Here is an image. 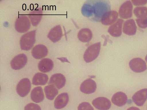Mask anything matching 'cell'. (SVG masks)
<instances>
[{"instance_id":"cell-1","label":"cell","mask_w":147,"mask_h":110,"mask_svg":"<svg viewBox=\"0 0 147 110\" xmlns=\"http://www.w3.org/2000/svg\"><path fill=\"white\" fill-rule=\"evenodd\" d=\"M36 30L29 32L24 34L20 40V45L22 50L28 51L33 46L35 42Z\"/></svg>"},{"instance_id":"cell-2","label":"cell","mask_w":147,"mask_h":110,"mask_svg":"<svg viewBox=\"0 0 147 110\" xmlns=\"http://www.w3.org/2000/svg\"><path fill=\"white\" fill-rule=\"evenodd\" d=\"M101 44L97 42L90 46L85 51L83 56L84 61L89 63L95 60L99 54Z\"/></svg>"},{"instance_id":"cell-3","label":"cell","mask_w":147,"mask_h":110,"mask_svg":"<svg viewBox=\"0 0 147 110\" xmlns=\"http://www.w3.org/2000/svg\"><path fill=\"white\" fill-rule=\"evenodd\" d=\"M31 23L28 17L25 15H21L16 19L15 22V28L18 32H26L30 29Z\"/></svg>"},{"instance_id":"cell-4","label":"cell","mask_w":147,"mask_h":110,"mask_svg":"<svg viewBox=\"0 0 147 110\" xmlns=\"http://www.w3.org/2000/svg\"><path fill=\"white\" fill-rule=\"evenodd\" d=\"M31 88V83L29 79L27 78L22 79L18 83L16 91L18 95L21 97L26 96L29 93Z\"/></svg>"},{"instance_id":"cell-5","label":"cell","mask_w":147,"mask_h":110,"mask_svg":"<svg viewBox=\"0 0 147 110\" xmlns=\"http://www.w3.org/2000/svg\"><path fill=\"white\" fill-rule=\"evenodd\" d=\"M130 68L134 72L140 73L147 69V66L145 61L139 58H134L131 60L129 63Z\"/></svg>"},{"instance_id":"cell-6","label":"cell","mask_w":147,"mask_h":110,"mask_svg":"<svg viewBox=\"0 0 147 110\" xmlns=\"http://www.w3.org/2000/svg\"><path fill=\"white\" fill-rule=\"evenodd\" d=\"M133 5L130 1H127L123 3L119 10V14L122 18L127 19L132 16Z\"/></svg>"},{"instance_id":"cell-7","label":"cell","mask_w":147,"mask_h":110,"mask_svg":"<svg viewBox=\"0 0 147 110\" xmlns=\"http://www.w3.org/2000/svg\"><path fill=\"white\" fill-rule=\"evenodd\" d=\"M27 62L26 56L24 54H21L14 57L10 62L12 68L18 70L22 68Z\"/></svg>"},{"instance_id":"cell-8","label":"cell","mask_w":147,"mask_h":110,"mask_svg":"<svg viewBox=\"0 0 147 110\" xmlns=\"http://www.w3.org/2000/svg\"><path fill=\"white\" fill-rule=\"evenodd\" d=\"M92 104L95 107L99 110H108L111 106L110 100L103 97L95 98L92 101Z\"/></svg>"},{"instance_id":"cell-9","label":"cell","mask_w":147,"mask_h":110,"mask_svg":"<svg viewBox=\"0 0 147 110\" xmlns=\"http://www.w3.org/2000/svg\"><path fill=\"white\" fill-rule=\"evenodd\" d=\"M96 88V82L93 80L89 78L84 81L81 84L80 89L82 93L90 94L94 93Z\"/></svg>"},{"instance_id":"cell-10","label":"cell","mask_w":147,"mask_h":110,"mask_svg":"<svg viewBox=\"0 0 147 110\" xmlns=\"http://www.w3.org/2000/svg\"><path fill=\"white\" fill-rule=\"evenodd\" d=\"M66 80L64 75L61 73H56L51 76L48 84L54 85L57 89H59L65 86Z\"/></svg>"},{"instance_id":"cell-11","label":"cell","mask_w":147,"mask_h":110,"mask_svg":"<svg viewBox=\"0 0 147 110\" xmlns=\"http://www.w3.org/2000/svg\"><path fill=\"white\" fill-rule=\"evenodd\" d=\"M133 101L137 106H142L147 99V88L140 90L132 97Z\"/></svg>"},{"instance_id":"cell-12","label":"cell","mask_w":147,"mask_h":110,"mask_svg":"<svg viewBox=\"0 0 147 110\" xmlns=\"http://www.w3.org/2000/svg\"><path fill=\"white\" fill-rule=\"evenodd\" d=\"M124 20L119 18L117 21L111 25L108 30V33L112 36L118 37L120 36L122 33V29Z\"/></svg>"},{"instance_id":"cell-13","label":"cell","mask_w":147,"mask_h":110,"mask_svg":"<svg viewBox=\"0 0 147 110\" xmlns=\"http://www.w3.org/2000/svg\"><path fill=\"white\" fill-rule=\"evenodd\" d=\"M47 48L44 45L41 44L35 46L32 49V55L35 58L39 59L46 56L48 54Z\"/></svg>"},{"instance_id":"cell-14","label":"cell","mask_w":147,"mask_h":110,"mask_svg":"<svg viewBox=\"0 0 147 110\" xmlns=\"http://www.w3.org/2000/svg\"><path fill=\"white\" fill-rule=\"evenodd\" d=\"M118 17V14L116 11H109L103 15L101 21L102 23L104 25H110L116 21Z\"/></svg>"},{"instance_id":"cell-15","label":"cell","mask_w":147,"mask_h":110,"mask_svg":"<svg viewBox=\"0 0 147 110\" xmlns=\"http://www.w3.org/2000/svg\"><path fill=\"white\" fill-rule=\"evenodd\" d=\"M137 27L134 20L130 19L126 21L123 27V32L124 33L129 36L135 34Z\"/></svg>"},{"instance_id":"cell-16","label":"cell","mask_w":147,"mask_h":110,"mask_svg":"<svg viewBox=\"0 0 147 110\" xmlns=\"http://www.w3.org/2000/svg\"><path fill=\"white\" fill-rule=\"evenodd\" d=\"M63 36L61 27L60 25H57L49 31L47 37L54 43L59 40Z\"/></svg>"},{"instance_id":"cell-17","label":"cell","mask_w":147,"mask_h":110,"mask_svg":"<svg viewBox=\"0 0 147 110\" xmlns=\"http://www.w3.org/2000/svg\"><path fill=\"white\" fill-rule=\"evenodd\" d=\"M69 99L67 93H64L60 94L55 100L54 105L55 108L59 109L64 107L67 105Z\"/></svg>"},{"instance_id":"cell-18","label":"cell","mask_w":147,"mask_h":110,"mask_svg":"<svg viewBox=\"0 0 147 110\" xmlns=\"http://www.w3.org/2000/svg\"><path fill=\"white\" fill-rule=\"evenodd\" d=\"M54 66L53 62L51 59L44 58L41 60L38 65L39 70L42 72L46 73L51 71Z\"/></svg>"},{"instance_id":"cell-19","label":"cell","mask_w":147,"mask_h":110,"mask_svg":"<svg viewBox=\"0 0 147 110\" xmlns=\"http://www.w3.org/2000/svg\"><path fill=\"white\" fill-rule=\"evenodd\" d=\"M111 100L114 104L119 107H121L127 103V98L125 93L120 91L115 93L112 96Z\"/></svg>"},{"instance_id":"cell-20","label":"cell","mask_w":147,"mask_h":110,"mask_svg":"<svg viewBox=\"0 0 147 110\" xmlns=\"http://www.w3.org/2000/svg\"><path fill=\"white\" fill-rule=\"evenodd\" d=\"M31 99L32 101L36 103L42 102L44 99V95L42 88L40 87H36L32 91Z\"/></svg>"},{"instance_id":"cell-21","label":"cell","mask_w":147,"mask_h":110,"mask_svg":"<svg viewBox=\"0 0 147 110\" xmlns=\"http://www.w3.org/2000/svg\"><path fill=\"white\" fill-rule=\"evenodd\" d=\"M48 79V76L46 74L38 72L32 78V84L35 85H44L47 82Z\"/></svg>"},{"instance_id":"cell-22","label":"cell","mask_w":147,"mask_h":110,"mask_svg":"<svg viewBox=\"0 0 147 110\" xmlns=\"http://www.w3.org/2000/svg\"><path fill=\"white\" fill-rule=\"evenodd\" d=\"M42 16V12L41 8L31 11L28 15V17L32 24L35 26L37 25L39 23Z\"/></svg>"},{"instance_id":"cell-23","label":"cell","mask_w":147,"mask_h":110,"mask_svg":"<svg viewBox=\"0 0 147 110\" xmlns=\"http://www.w3.org/2000/svg\"><path fill=\"white\" fill-rule=\"evenodd\" d=\"M78 36L79 40L82 42H86L92 39V34L91 30L88 28H83L78 32Z\"/></svg>"},{"instance_id":"cell-24","label":"cell","mask_w":147,"mask_h":110,"mask_svg":"<svg viewBox=\"0 0 147 110\" xmlns=\"http://www.w3.org/2000/svg\"><path fill=\"white\" fill-rule=\"evenodd\" d=\"M44 90L46 98L50 100H53L58 93L57 89L52 85L46 86Z\"/></svg>"},{"instance_id":"cell-25","label":"cell","mask_w":147,"mask_h":110,"mask_svg":"<svg viewBox=\"0 0 147 110\" xmlns=\"http://www.w3.org/2000/svg\"><path fill=\"white\" fill-rule=\"evenodd\" d=\"M134 13L138 18H147V7H135Z\"/></svg>"},{"instance_id":"cell-26","label":"cell","mask_w":147,"mask_h":110,"mask_svg":"<svg viewBox=\"0 0 147 110\" xmlns=\"http://www.w3.org/2000/svg\"><path fill=\"white\" fill-rule=\"evenodd\" d=\"M78 110H94L91 105L88 102H83L81 103L78 108Z\"/></svg>"},{"instance_id":"cell-27","label":"cell","mask_w":147,"mask_h":110,"mask_svg":"<svg viewBox=\"0 0 147 110\" xmlns=\"http://www.w3.org/2000/svg\"><path fill=\"white\" fill-rule=\"evenodd\" d=\"M136 21L140 28L143 29L147 28V18H137Z\"/></svg>"},{"instance_id":"cell-28","label":"cell","mask_w":147,"mask_h":110,"mask_svg":"<svg viewBox=\"0 0 147 110\" xmlns=\"http://www.w3.org/2000/svg\"><path fill=\"white\" fill-rule=\"evenodd\" d=\"M24 110H41L40 106L37 104L30 103L27 104L24 108Z\"/></svg>"},{"instance_id":"cell-29","label":"cell","mask_w":147,"mask_h":110,"mask_svg":"<svg viewBox=\"0 0 147 110\" xmlns=\"http://www.w3.org/2000/svg\"><path fill=\"white\" fill-rule=\"evenodd\" d=\"M131 1L135 6L143 5L146 4L147 3V0H132Z\"/></svg>"},{"instance_id":"cell-30","label":"cell","mask_w":147,"mask_h":110,"mask_svg":"<svg viewBox=\"0 0 147 110\" xmlns=\"http://www.w3.org/2000/svg\"><path fill=\"white\" fill-rule=\"evenodd\" d=\"M127 110H140L137 107H132L128 108Z\"/></svg>"},{"instance_id":"cell-31","label":"cell","mask_w":147,"mask_h":110,"mask_svg":"<svg viewBox=\"0 0 147 110\" xmlns=\"http://www.w3.org/2000/svg\"><path fill=\"white\" fill-rule=\"evenodd\" d=\"M145 60L147 63V55L146 56L145 58Z\"/></svg>"}]
</instances>
